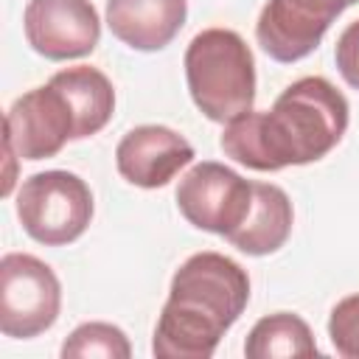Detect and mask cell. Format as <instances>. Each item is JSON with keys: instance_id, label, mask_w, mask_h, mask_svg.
<instances>
[{"instance_id": "cell-8", "label": "cell", "mask_w": 359, "mask_h": 359, "mask_svg": "<svg viewBox=\"0 0 359 359\" xmlns=\"http://www.w3.org/2000/svg\"><path fill=\"white\" fill-rule=\"evenodd\" d=\"M353 3L359 0H266L255 22V39L269 59L283 65L300 62Z\"/></svg>"}, {"instance_id": "cell-17", "label": "cell", "mask_w": 359, "mask_h": 359, "mask_svg": "<svg viewBox=\"0 0 359 359\" xmlns=\"http://www.w3.org/2000/svg\"><path fill=\"white\" fill-rule=\"evenodd\" d=\"M334 56H337V67H339L342 79H345L353 90H359V20H353V22L339 34Z\"/></svg>"}, {"instance_id": "cell-11", "label": "cell", "mask_w": 359, "mask_h": 359, "mask_svg": "<svg viewBox=\"0 0 359 359\" xmlns=\"http://www.w3.org/2000/svg\"><path fill=\"white\" fill-rule=\"evenodd\" d=\"M188 0H107L112 36L135 50H163L185 25Z\"/></svg>"}, {"instance_id": "cell-2", "label": "cell", "mask_w": 359, "mask_h": 359, "mask_svg": "<svg viewBox=\"0 0 359 359\" xmlns=\"http://www.w3.org/2000/svg\"><path fill=\"white\" fill-rule=\"evenodd\" d=\"M247 300L250 275L241 264L213 250L191 255L171 278L151 353L160 359H210Z\"/></svg>"}, {"instance_id": "cell-13", "label": "cell", "mask_w": 359, "mask_h": 359, "mask_svg": "<svg viewBox=\"0 0 359 359\" xmlns=\"http://www.w3.org/2000/svg\"><path fill=\"white\" fill-rule=\"evenodd\" d=\"M50 81L67 95L76 112V140L101 132L115 112V90L112 81L90 65L65 67L50 76Z\"/></svg>"}, {"instance_id": "cell-12", "label": "cell", "mask_w": 359, "mask_h": 359, "mask_svg": "<svg viewBox=\"0 0 359 359\" xmlns=\"http://www.w3.org/2000/svg\"><path fill=\"white\" fill-rule=\"evenodd\" d=\"M294 210L280 185L252 182V208L244 224L227 236V241L247 255H269L280 250L292 233Z\"/></svg>"}, {"instance_id": "cell-9", "label": "cell", "mask_w": 359, "mask_h": 359, "mask_svg": "<svg viewBox=\"0 0 359 359\" xmlns=\"http://www.w3.org/2000/svg\"><path fill=\"white\" fill-rule=\"evenodd\" d=\"M22 28L28 45L53 62L87 56L101 39V17L90 0H28Z\"/></svg>"}, {"instance_id": "cell-6", "label": "cell", "mask_w": 359, "mask_h": 359, "mask_svg": "<svg viewBox=\"0 0 359 359\" xmlns=\"http://www.w3.org/2000/svg\"><path fill=\"white\" fill-rule=\"evenodd\" d=\"M177 208L194 227L227 238L250 216L252 182L222 163L205 160L180 180Z\"/></svg>"}, {"instance_id": "cell-15", "label": "cell", "mask_w": 359, "mask_h": 359, "mask_svg": "<svg viewBox=\"0 0 359 359\" xmlns=\"http://www.w3.org/2000/svg\"><path fill=\"white\" fill-rule=\"evenodd\" d=\"M62 356L65 359H129L132 356V345L129 337L112 325V323H81L62 345Z\"/></svg>"}, {"instance_id": "cell-16", "label": "cell", "mask_w": 359, "mask_h": 359, "mask_svg": "<svg viewBox=\"0 0 359 359\" xmlns=\"http://www.w3.org/2000/svg\"><path fill=\"white\" fill-rule=\"evenodd\" d=\"M328 337L339 356L359 359V294H348L331 309Z\"/></svg>"}, {"instance_id": "cell-10", "label": "cell", "mask_w": 359, "mask_h": 359, "mask_svg": "<svg viewBox=\"0 0 359 359\" xmlns=\"http://www.w3.org/2000/svg\"><path fill=\"white\" fill-rule=\"evenodd\" d=\"M191 160L194 146L163 123H143L129 129L115 149L118 174L137 188L168 185Z\"/></svg>"}, {"instance_id": "cell-4", "label": "cell", "mask_w": 359, "mask_h": 359, "mask_svg": "<svg viewBox=\"0 0 359 359\" xmlns=\"http://www.w3.org/2000/svg\"><path fill=\"white\" fill-rule=\"evenodd\" d=\"M17 219L22 230L45 247L70 244L93 219V191L73 171L50 168L31 174L17 194Z\"/></svg>"}, {"instance_id": "cell-3", "label": "cell", "mask_w": 359, "mask_h": 359, "mask_svg": "<svg viewBox=\"0 0 359 359\" xmlns=\"http://www.w3.org/2000/svg\"><path fill=\"white\" fill-rule=\"evenodd\" d=\"M185 81L196 109L227 123L252 109L255 59L241 34L230 28L199 31L185 50Z\"/></svg>"}, {"instance_id": "cell-5", "label": "cell", "mask_w": 359, "mask_h": 359, "mask_svg": "<svg viewBox=\"0 0 359 359\" xmlns=\"http://www.w3.org/2000/svg\"><path fill=\"white\" fill-rule=\"evenodd\" d=\"M62 309L56 272L31 252L0 258V331L11 339H31L48 331Z\"/></svg>"}, {"instance_id": "cell-1", "label": "cell", "mask_w": 359, "mask_h": 359, "mask_svg": "<svg viewBox=\"0 0 359 359\" xmlns=\"http://www.w3.org/2000/svg\"><path fill=\"white\" fill-rule=\"evenodd\" d=\"M348 98L323 76L292 81L266 112H244L224 123L219 146L252 171H280L325 157L345 135Z\"/></svg>"}, {"instance_id": "cell-14", "label": "cell", "mask_w": 359, "mask_h": 359, "mask_svg": "<svg viewBox=\"0 0 359 359\" xmlns=\"http://www.w3.org/2000/svg\"><path fill=\"white\" fill-rule=\"evenodd\" d=\"M247 359H275V356H314L317 342L309 323L292 311H278L261 317L244 342Z\"/></svg>"}, {"instance_id": "cell-7", "label": "cell", "mask_w": 359, "mask_h": 359, "mask_svg": "<svg viewBox=\"0 0 359 359\" xmlns=\"http://www.w3.org/2000/svg\"><path fill=\"white\" fill-rule=\"evenodd\" d=\"M67 140H76V112L53 81L22 93L8 107L3 146L20 160L53 157Z\"/></svg>"}]
</instances>
